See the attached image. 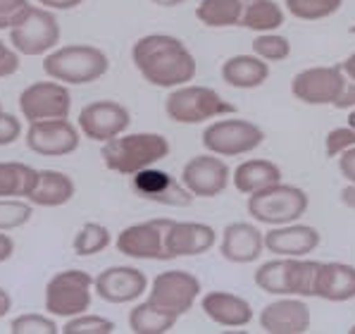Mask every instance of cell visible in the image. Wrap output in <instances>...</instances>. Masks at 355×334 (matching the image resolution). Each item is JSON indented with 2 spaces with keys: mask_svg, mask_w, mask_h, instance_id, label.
Returning a JSON list of instances; mask_svg holds the SVG:
<instances>
[{
  "mask_svg": "<svg viewBox=\"0 0 355 334\" xmlns=\"http://www.w3.org/2000/svg\"><path fill=\"white\" fill-rule=\"evenodd\" d=\"M131 62L148 84L177 89L193 81L198 65L182 38L172 34H146L131 46Z\"/></svg>",
  "mask_w": 355,
  "mask_h": 334,
  "instance_id": "cell-1",
  "label": "cell"
},
{
  "mask_svg": "<svg viewBox=\"0 0 355 334\" xmlns=\"http://www.w3.org/2000/svg\"><path fill=\"white\" fill-rule=\"evenodd\" d=\"M169 156V141L162 134L153 131H136V134H119L105 141L101 158L107 169L117 174H136Z\"/></svg>",
  "mask_w": 355,
  "mask_h": 334,
  "instance_id": "cell-2",
  "label": "cell"
},
{
  "mask_svg": "<svg viewBox=\"0 0 355 334\" xmlns=\"http://www.w3.org/2000/svg\"><path fill=\"white\" fill-rule=\"evenodd\" d=\"M107 69H110V60L105 53L96 46H86V43L60 46L43 60V72L51 79L69 86H84L98 81L107 74Z\"/></svg>",
  "mask_w": 355,
  "mask_h": 334,
  "instance_id": "cell-3",
  "label": "cell"
},
{
  "mask_svg": "<svg viewBox=\"0 0 355 334\" xmlns=\"http://www.w3.org/2000/svg\"><path fill=\"white\" fill-rule=\"evenodd\" d=\"M165 112L177 124H200L207 119L236 115V106L210 86L184 84L169 89V96L165 98Z\"/></svg>",
  "mask_w": 355,
  "mask_h": 334,
  "instance_id": "cell-4",
  "label": "cell"
},
{
  "mask_svg": "<svg viewBox=\"0 0 355 334\" xmlns=\"http://www.w3.org/2000/svg\"><path fill=\"white\" fill-rule=\"evenodd\" d=\"M310 199L303 189L291 184L277 182L267 189L250 194L245 201V210L255 222L270 224V227H279V224L298 222L300 217L308 212Z\"/></svg>",
  "mask_w": 355,
  "mask_h": 334,
  "instance_id": "cell-5",
  "label": "cell"
},
{
  "mask_svg": "<svg viewBox=\"0 0 355 334\" xmlns=\"http://www.w3.org/2000/svg\"><path fill=\"white\" fill-rule=\"evenodd\" d=\"M96 279L86 270H62L46 284V310L53 317H74L91 308Z\"/></svg>",
  "mask_w": 355,
  "mask_h": 334,
  "instance_id": "cell-6",
  "label": "cell"
},
{
  "mask_svg": "<svg viewBox=\"0 0 355 334\" xmlns=\"http://www.w3.org/2000/svg\"><path fill=\"white\" fill-rule=\"evenodd\" d=\"M62 29L55 12L48 8H34L24 15V19L17 26L10 29V43L12 48L24 58H36V56H48L51 51H55Z\"/></svg>",
  "mask_w": 355,
  "mask_h": 334,
  "instance_id": "cell-7",
  "label": "cell"
},
{
  "mask_svg": "<svg viewBox=\"0 0 355 334\" xmlns=\"http://www.w3.org/2000/svg\"><path fill=\"white\" fill-rule=\"evenodd\" d=\"M265 141V131L250 119L241 117H229L217 119V122L207 124L203 131V146L207 153H215L222 158L245 156L260 149Z\"/></svg>",
  "mask_w": 355,
  "mask_h": 334,
  "instance_id": "cell-8",
  "label": "cell"
},
{
  "mask_svg": "<svg viewBox=\"0 0 355 334\" xmlns=\"http://www.w3.org/2000/svg\"><path fill=\"white\" fill-rule=\"evenodd\" d=\"M19 112L29 124L67 119L72 112V93L62 81H34L19 93Z\"/></svg>",
  "mask_w": 355,
  "mask_h": 334,
  "instance_id": "cell-9",
  "label": "cell"
},
{
  "mask_svg": "<svg viewBox=\"0 0 355 334\" xmlns=\"http://www.w3.org/2000/svg\"><path fill=\"white\" fill-rule=\"evenodd\" d=\"M172 220L169 217H155L139 224H129L119 232L117 251L127 258L136 260H169L167 253V229Z\"/></svg>",
  "mask_w": 355,
  "mask_h": 334,
  "instance_id": "cell-10",
  "label": "cell"
},
{
  "mask_svg": "<svg viewBox=\"0 0 355 334\" xmlns=\"http://www.w3.org/2000/svg\"><path fill=\"white\" fill-rule=\"evenodd\" d=\"M200 294V279L187 270H165L150 284L148 301L169 315L182 317L193 308Z\"/></svg>",
  "mask_w": 355,
  "mask_h": 334,
  "instance_id": "cell-11",
  "label": "cell"
},
{
  "mask_svg": "<svg viewBox=\"0 0 355 334\" xmlns=\"http://www.w3.org/2000/svg\"><path fill=\"white\" fill-rule=\"evenodd\" d=\"M348 76L341 65L300 69L291 81V93L308 106H336L338 96L346 89Z\"/></svg>",
  "mask_w": 355,
  "mask_h": 334,
  "instance_id": "cell-12",
  "label": "cell"
},
{
  "mask_svg": "<svg viewBox=\"0 0 355 334\" xmlns=\"http://www.w3.org/2000/svg\"><path fill=\"white\" fill-rule=\"evenodd\" d=\"M232 182V169L222 156L205 153L196 156L182 169V184L187 186L196 199H215Z\"/></svg>",
  "mask_w": 355,
  "mask_h": 334,
  "instance_id": "cell-13",
  "label": "cell"
},
{
  "mask_svg": "<svg viewBox=\"0 0 355 334\" xmlns=\"http://www.w3.org/2000/svg\"><path fill=\"white\" fill-rule=\"evenodd\" d=\"M79 129L69 119H43L26 129V146L43 158H62L79 149Z\"/></svg>",
  "mask_w": 355,
  "mask_h": 334,
  "instance_id": "cell-14",
  "label": "cell"
},
{
  "mask_svg": "<svg viewBox=\"0 0 355 334\" xmlns=\"http://www.w3.org/2000/svg\"><path fill=\"white\" fill-rule=\"evenodd\" d=\"M131 124V115L122 103L117 101H94L81 108L79 112V129L86 139L105 141L124 134Z\"/></svg>",
  "mask_w": 355,
  "mask_h": 334,
  "instance_id": "cell-15",
  "label": "cell"
},
{
  "mask_svg": "<svg viewBox=\"0 0 355 334\" xmlns=\"http://www.w3.org/2000/svg\"><path fill=\"white\" fill-rule=\"evenodd\" d=\"M94 289L105 303L122 306V303H131V301L141 299L148 292V277H146V272L139 270V267L112 265V267H105V270L96 277Z\"/></svg>",
  "mask_w": 355,
  "mask_h": 334,
  "instance_id": "cell-16",
  "label": "cell"
},
{
  "mask_svg": "<svg viewBox=\"0 0 355 334\" xmlns=\"http://www.w3.org/2000/svg\"><path fill=\"white\" fill-rule=\"evenodd\" d=\"M131 186L134 191L146 201H153V203L160 206H172V208H187L193 203L196 196L184 186L182 182L172 177L169 172H162V169L155 167H146L141 172L131 174Z\"/></svg>",
  "mask_w": 355,
  "mask_h": 334,
  "instance_id": "cell-17",
  "label": "cell"
},
{
  "mask_svg": "<svg viewBox=\"0 0 355 334\" xmlns=\"http://www.w3.org/2000/svg\"><path fill=\"white\" fill-rule=\"evenodd\" d=\"M320 246V232L310 224H279L265 234V249L282 258H305Z\"/></svg>",
  "mask_w": 355,
  "mask_h": 334,
  "instance_id": "cell-18",
  "label": "cell"
},
{
  "mask_svg": "<svg viewBox=\"0 0 355 334\" xmlns=\"http://www.w3.org/2000/svg\"><path fill=\"white\" fill-rule=\"evenodd\" d=\"M260 327L267 334H303L310 330V308L300 299H279L260 310Z\"/></svg>",
  "mask_w": 355,
  "mask_h": 334,
  "instance_id": "cell-19",
  "label": "cell"
},
{
  "mask_svg": "<svg viewBox=\"0 0 355 334\" xmlns=\"http://www.w3.org/2000/svg\"><path fill=\"white\" fill-rule=\"evenodd\" d=\"M265 251V234L250 222H232L222 232L220 253L222 258L236 265L258 260Z\"/></svg>",
  "mask_w": 355,
  "mask_h": 334,
  "instance_id": "cell-20",
  "label": "cell"
},
{
  "mask_svg": "<svg viewBox=\"0 0 355 334\" xmlns=\"http://www.w3.org/2000/svg\"><path fill=\"white\" fill-rule=\"evenodd\" d=\"M215 246V229L205 222H174L167 229V253L172 258L203 256Z\"/></svg>",
  "mask_w": 355,
  "mask_h": 334,
  "instance_id": "cell-21",
  "label": "cell"
},
{
  "mask_svg": "<svg viewBox=\"0 0 355 334\" xmlns=\"http://www.w3.org/2000/svg\"><path fill=\"white\" fill-rule=\"evenodd\" d=\"M200 308L207 320L222 327H245L253 320V308L248 301L229 292H207L200 299Z\"/></svg>",
  "mask_w": 355,
  "mask_h": 334,
  "instance_id": "cell-22",
  "label": "cell"
},
{
  "mask_svg": "<svg viewBox=\"0 0 355 334\" xmlns=\"http://www.w3.org/2000/svg\"><path fill=\"white\" fill-rule=\"evenodd\" d=\"M270 76V62H265L255 53H241V56H232L222 65V79L229 86L241 91L260 89Z\"/></svg>",
  "mask_w": 355,
  "mask_h": 334,
  "instance_id": "cell-23",
  "label": "cell"
},
{
  "mask_svg": "<svg viewBox=\"0 0 355 334\" xmlns=\"http://www.w3.org/2000/svg\"><path fill=\"white\" fill-rule=\"evenodd\" d=\"M315 299L343 303L355 299V267L348 262H322Z\"/></svg>",
  "mask_w": 355,
  "mask_h": 334,
  "instance_id": "cell-24",
  "label": "cell"
},
{
  "mask_svg": "<svg viewBox=\"0 0 355 334\" xmlns=\"http://www.w3.org/2000/svg\"><path fill=\"white\" fill-rule=\"evenodd\" d=\"M76 186L72 177L58 169H38V182L26 199L38 208H60L74 199Z\"/></svg>",
  "mask_w": 355,
  "mask_h": 334,
  "instance_id": "cell-25",
  "label": "cell"
},
{
  "mask_svg": "<svg viewBox=\"0 0 355 334\" xmlns=\"http://www.w3.org/2000/svg\"><path fill=\"white\" fill-rule=\"evenodd\" d=\"M234 186L236 191L250 196L267 186L282 182V169L272 160H243L241 165L234 169Z\"/></svg>",
  "mask_w": 355,
  "mask_h": 334,
  "instance_id": "cell-26",
  "label": "cell"
},
{
  "mask_svg": "<svg viewBox=\"0 0 355 334\" xmlns=\"http://www.w3.org/2000/svg\"><path fill=\"white\" fill-rule=\"evenodd\" d=\"M286 22V10L275 0H245L241 29L265 34V31H277Z\"/></svg>",
  "mask_w": 355,
  "mask_h": 334,
  "instance_id": "cell-27",
  "label": "cell"
},
{
  "mask_svg": "<svg viewBox=\"0 0 355 334\" xmlns=\"http://www.w3.org/2000/svg\"><path fill=\"white\" fill-rule=\"evenodd\" d=\"M245 0H200L196 17L210 29H229L241 26Z\"/></svg>",
  "mask_w": 355,
  "mask_h": 334,
  "instance_id": "cell-28",
  "label": "cell"
},
{
  "mask_svg": "<svg viewBox=\"0 0 355 334\" xmlns=\"http://www.w3.org/2000/svg\"><path fill=\"white\" fill-rule=\"evenodd\" d=\"M177 315L155 308L150 301H144L129 310V330L134 334H165L177 325Z\"/></svg>",
  "mask_w": 355,
  "mask_h": 334,
  "instance_id": "cell-29",
  "label": "cell"
},
{
  "mask_svg": "<svg viewBox=\"0 0 355 334\" xmlns=\"http://www.w3.org/2000/svg\"><path fill=\"white\" fill-rule=\"evenodd\" d=\"M38 182V169L24 162H0V199L29 196Z\"/></svg>",
  "mask_w": 355,
  "mask_h": 334,
  "instance_id": "cell-30",
  "label": "cell"
},
{
  "mask_svg": "<svg viewBox=\"0 0 355 334\" xmlns=\"http://www.w3.org/2000/svg\"><path fill=\"white\" fill-rule=\"evenodd\" d=\"M291 267L293 258H277L258 267L255 272V284L265 294L275 297H291Z\"/></svg>",
  "mask_w": 355,
  "mask_h": 334,
  "instance_id": "cell-31",
  "label": "cell"
},
{
  "mask_svg": "<svg viewBox=\"0 0 355 334\" xmlns=\"http://www.w3.org/2000/svg\"><path fill=\"white\" fill-rule=\"evenodd\" d=\"M110 242H112V234L105 224L86 222V224H81V229L76 232L72 246H74L76 256H96V253H103V251L110 246Z\"/></svg>",
  "mask_w": 355,
  "mask_h": 334,
  "instance_id": "cell-32",
  "label": "cell"
},
{
  "mask_svg": "<svg viewBox=\"0 0 355 334\" xmlns=\"http://www.w3.org/2000/svg\"><path fill=\"white\" fill-rule=\"evenodd\" d=\"M343 0H284V8L291 17L303 22H320L341 10Z\"/></svg>",
  "mask_w": 355,
  "mask_h": 334,
  "instance_id": "cell-33",
  "label": "cell"
},
{
  "mask_svg": "<svg viewBox=\"0 0 355 334\" xmlns=\"http://www.w3.org/2000/svg\"><path fill=\"white\" fill-rule=\"evenodd\" d=\"M320 260H305L293 258L291 267V297L308 299L318 294V275H320Z\"/></svg>",
  "mask_w": 355,
  "mask_h": 334,
  "instance_id": "cell-34",
  "label": "cell"
},
{
  "mask_svg": "<svg viewBox=\"0 0 355 334\" xmlns=\"http://www.w3.org/2000/svg\"><path fill=\"white\" fill-rule=\"evenodd\" d=\"M253 53L265 62H284L291 56V41L277 31H265L253 38Z\"/></svg>",
  "mask_w": 355,
  "mask_h": 334,
  "instance_id": "cell-35",
  "label": "cell"
},
{
  "mask_svg": "<svg viewBox=\"0 0 355 334\" xmlns=\"http://www.w3.org/2000/svg\"><path fill=\"white\" fill-rule=\"evenodd\" d=\"M34 215V203L21 199H0V232L19 229Z\"/></svg>",
  "mask_w": 355,
  "mask_h": 334,
  "instance_id": "cell-36",
  "label": "cell"
},
{
  "mask_svg": "<svg viewBox=\"0 0 355 334\" xmlns=\"http://www.w3.org/2000/svg\"><path fill=\"white\" fill-rule=\"evenodd\" d=\"M60 332L62 334H112L114 322L103 315L81 313V315L67 317V322H64Z\"/></svg>",
  "mask_w": 355,
  "mask_h": 334,
  "instance_id": "cell-37",
  "label": "cell"
},
{
  "mask_svg": "<svg viewBox=\"0 0 355 334\" xmlns=\"http://www.w3.org/2000/svg\"><path fill=\"white\" fill-rule=\"evenodd\" d=\"M10 332L12 334H58L60 327L53 320V315H38V313H26L19 315L10 322Z\"/></svg>",
  "mask_w": 355,
  "mask_h": 334,
  "instance_id": "cell-38",
  "label": "cell"
},
{
  "mask_svg": "<svg viewBox=\"0 0 355 334\" xmlns=\"http://www.w3.org/2000/svg\"><path fill=\"white\" fill-rule=\"evenodd\" d=\"M355 146V129L348 124V127H336L327 134L324 139V153L327 158H338L343 151L353 149Z\"/></svg>",
  "mask_w": 355,
  "mask_h": 334,
  "instance_id": "cell-39",
  "label": "cell"
},
{
  "mask_svg": "<svg viewBox=\"0 0 355 334\" xmlns=\"http://www.w3.org/2000/svg\"><path fill=\"white\" fill-rule=\"evenodd\" d=\"M31 10L29 0H0V31L17 26Z\"/></svg>",
  "mask_w": 355,
  "mask_h": 334,
  "instance_id": "cell-40",
  "label": "cell"
},
{
  "mask_svg": "<svg viewBox=\"0 0 355 334\" xmlns=\"http://www.w3.org/2000/svg\"><path fill=\"white\" fill-rule=\"evenodd\" d=\"M19 67H21L19 53L15 51L12 46H8V43L0 41V79L17 74V72H19Z\"/></svg>",
  "mask_w": 355,
  "mask_h": 334,
  "instance_id": "cell-41",
  "label": "cell"
},
{
  "mask_svg": "<svg viewBox=\"0 0 355 334\" xmlns=\"http://www.w3.org/2000/svg\"><path fill=\"white\" fill-rule=\"evenodd\" d=\"M21 134V124L12 112H3L0 115V146H10L19 139Z\"/></svg>",
  "mask_w": 355,
  "mask_h": 334,
  "instance_id": "cell-42",
  "label": "cell"
},
{
  "mask_svg": "<svg viewBox=\"0 0 355 334\" xmlns=\"http://www.w3.org/2000/svg\"><path fill=\"white\" fill-rule=\"evenodd\" d=\"M338 169L348 179V184H355V146L338 156Z\"/></svg>",
  "mask_w": 355,
  "mask_h": 334,
  "instance_id": "cell-43",
  "label": "cell"
},
{
  "mask_svg": "<svg viewBox=\"0 0 355 334\" xmlns=\"http://www.w3.org/2000/svg\"><path fill=\"white\" fill-rule=\"evenodd\" d=\"M334 108L336 110H353L355 108V81L353 79L346 81V89H343V93L338 96Z\"/></svg>",
  "mask_w": 355,
  "mask_h": 334,
  "instance_id": "cell-44",
  "label": "cell"
},
{
  "mask_svg": "<svg viewBox=\"0 0 355 334\" xmlns=\"http://www.w3.org/2000/svg\"><path fill=\"white\" fill-rule=\"evenodd\" d=\"M84 0H38V5H43V8L53 10V12H64V10H74L76 5H81Z\"/></svg>",
  "mask_w": 355,
  "mask_h": 334,
  "instance_id": "cell-45",
  "label": "cell"
},
{
  "mask_svg": "<svg viewBox=\"0 0 355 334\" xmlns=\"http://www.w3.org/2000/svg\"><path fill=\"white\" fill-rule=\"evenodd\" d=\"M12 253H15V242L8 237V234L0 232V262L10 260L12 258Z\"/></svg>",
  "mask_w": 355,
  "mask_h": 334,
  "instance_id": "cell-46",
  "label": "cell"
},
{
  "mask_svg": "<svg viewBox=\"0 0 355 334\" xmlns=\"http://www.w3.org/2000/svg\"><path fill=\"white\" fill-rule=\"evenodd\" d=\"M341 203L346 208H351V210H355V184H348L341 189Z\"/></svg>",
  "mask_w": 355,
  "mask_h": 334,
  "instance_id": "cell-47",
  "label": "cell"
},
{
  "mask_svg": "<svg viewBox=\"0 0 355 334\" xmlns=\"http://www.w3.org/2000/svg\"><path fill=\"white\" fill-rule=\"evenodd\" d=\"M10 308H12V299H10V294L5 292L3 287H0V317L8 315Z\"/></svg>",
  "mask_w": 355,
  "mask_h": 334,
  "instance_id": "cell-48",
  "label": "cell"
},
{
  "mask_svg": "<svg viewBox=\"0 0 355 334\" xmlns=\"http://www.w3.org/2000/svg\"><path fill=\"white\" fill-rule=\"evenodd\" d=\"M338 65H341V69L346 72L348 79H353V81H355V53H351V56L343 60V62H338Z\"/></svg>",
  "mask_w": 355,
  "mask_h": 334,
  "instance_id": "cell-49",
  "label": "cell"
},
{
  "mask_svg": "<svg viewBox=\"0 0 355 334\" xmlns=\"http://www.w3.org/2000/svg\"><path fill=\"white\" fill-rule=\"evenodd\" d=\"M153 5H157V8H179V5H184L187 0H150Z\"/></svg>",
  "mask_w": 355,
  "mask_h": 334,
  "instance_id": "cell-50",
  "label": "cell"
},
{
  "mask_svg": "<svg viewBox=\"0 0 355 334\" xmlns=\"http://www.w3.org/2000/svg\"><path fill=\"white\" fill-rule=\"evenodd\" d=\"M348 124H351V127L355 129V108H353L351 112H348Z\"/></svg>",
  "mask_w": 355,
  "mask_h": 334,
  "instance_id": "cell-51",
  "label": "cell"
},
{
  "mask_svg": "<svg viewBox=\"0 0 355 334\" xmlns=\"http://www.w3.org/2000/svg\"><path fill=\"white\" fill-rule=\"evenodd\" d=\"M348 332H351V334H355V325L351 327V330H348Z\"/></svg>",
  "mask_w": 355,
  "mask_h": 334,
  "instance_id": "cell-52",
  "label": "cell"
},
{
  "mask_svg": "<svg viewBox=\"0 0 355 334\" xmlns=\"http://www.w3.org/2000/svg\"><path fill=\"white\" fill-rule=\"evenodd\" d=\"M351 34H355V24H353V26H351Z\"/></svg>",
  "mask_w": 355,
  "mask_h": 334,
  "instance_id": "cell-53",
  "label": "cell"
},
{
  "mask_svg": "<svg viewBox=\"0 0 355 334\" xmlns=\"http://www.w3.org/2000/svg\"><path fill=\"white\" fill-rule=\"evenodd\" d=\"M0 115H3V106H0Z\"/></svg>",
  "mask_w": 355,
  "mask_h": 334,
  "instance_id": "cell-54",
  "label": "cell"
}]
</instances>
